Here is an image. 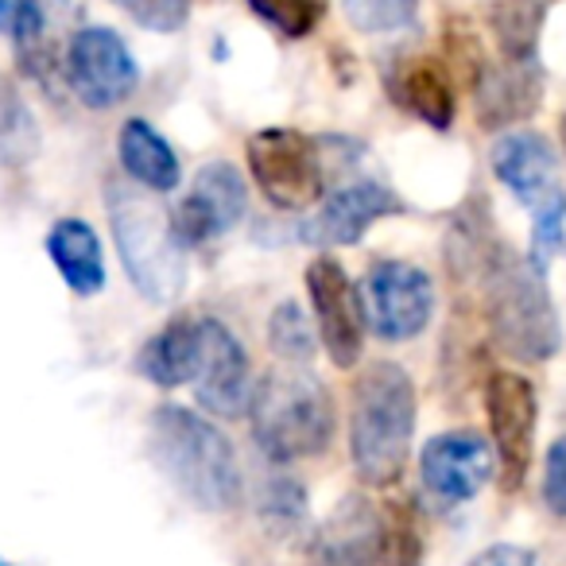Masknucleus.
Instances as JSON below:
<instances>
[{"instance_id": "1", "label": "nucleus", "mask_w": 566, "mask_h": 566, "mask_svg": "<svg viewBox=\"0 0 566 566\" xmlns=\"http://www.w3.org/2000/svg\"><path fill=\"white\" fill-rule=\"evenodd\" d=\"M148 454L175 493L202 512L241 509L244 478L237 450L206 416L182 403H159L148 419Z\"/></svg>"}, {"instance_id": "2", "label": "nucleus", "mask_w": 566, "mask_h": 566, "mask_svg": "<svg viewBox=\"0 0 566 566\" xmlns=\"http://www.w3.org/2000/svg\"><path fill=\"white\" fill-rule=\"evenodd\" d=\"M416 385L396 361H377L354 380L349 396V458L369 489L403 478L416 434Z\"/></svg>"}, {"instance_id": "3", "label": "nucleus", "mask_w": 566, "mask_h": 566, "mask_svg": "<svg viewBox=\"0 0 566 566\" xmlns=\"http://www.w3.org/2000/svg\"><path fill=\"white\" fill-rule=\"evenodd\" d=\"M478 303L496 349L512 361H551L563 346V326L543 268L504 241L481 272Z\"/></svg>"}, {"instance_id": "4", "label": "nucleus", "mask_w": 566, "mask_h": 566, "mask_svg": "<svg viewBox=\"0 0 566 566\" xmlns=\"http://www.w3.org/2000/svg\"><path fill=\"white\" fill-rule=\"evenodd\" d=\"M113 241L125 275L148 303H175L187 287V244L175 218L151 198V190L109 182L105 187Z\"/></svg>"}, {"instance_id": "5", "label": "nucleus", "mask_w": 566, "mask_h": 566, "mask_svg": "<svg viewBox=\"0 0 566 566\" xmlns=\"http://www.w3.org/2000/svg\"><path fill=\"white\" fill-rule=\"evenodd\" d=\"M252 439L272 462L315 458L334 439V403L315 373L303 365L272 369L249 400Z\"/></svg>"}, {"instance_id": "6", "label": "nucleus", "mask_w": 566, "mask_h": 566, "mask_svg": "<svg viewBox=\"0 0 566 566\" xmlns=\"http://www.w3.org/2000/svg\"><path fill=\"white\" fill-rule=\"evenodd\" d=\"M493 175L532 210V260L547 264L563 249L566 233V190L558 179V156L539 133H509L489 151Z\"/></svg>"}, {"instance_id": "7", "label": "nucleus", "mask_w": 566, "mask_h": 566, "mask_svg": "<svg viewBox=\"0 0 566 566\" xmlns=\"http://www.w3.org/2000/svg\"><path fill=\"white\" fill-rule=\"evenodd\" d=\"M252 182L275 210H307L323 198L318 144L300 128H260L244 144Z\"/></svg>"}, {"instance_id": "8", "label": "nucleus", "mask_w": 566, "mask_h": 566, "mask_svg": "<svg viewBox=\"0 0 566 566\" xmlns=\"http://www.w3.org/2000/svg\"><path fill=\"white\" fill-rule=\"evenodd\" d=\"M361 318L385 342H411L431 326L434 280L408 260H377L361 280Z\"/></svg>"}, {"instance_id": "9", "label": "nucleus", "mask_w": 566, "mask_h": 566, "mask_svg": "<svg viewBox=\"0 0 566 566\" xmlns=\"http://www.w3.org/2000/svg\"><path fill=\"white\" fill-rule=\"evenodd\" d=\"M489 416V434H493V458L501 462L504 493H516L532 470L535 423H539V396L535 385L520 373L496 369L485 377L481 388Z\"/></svg>"}, {"instance_id": "10", "label": "nucleus", "mask_w": 566, "mask_h": 566, "mask_svg": "<svg viewBox=\"0 0 566 566\" xmlns=\"http://www.w3.org/2000/svg\"><path fill=\"white\" fill-rule=\"evenodd\" d=\"M66 82L86 109H113L136 94V59L113 28H82L66 48Z\"/></svg>"}, {"instance_id": "11", "label": "nucleus", "mask_w": 566, "mask_h": 566, "mask_svg": "<svg viewBox=\"0 0 566 566\" xmlns=\"http://www.w3.org/2000/svg\"><path fill=\"white\" fill-rule=\"evenodd\" d=\"M303 283H307L311 315H315V331L326 357L338 369H354L365 349V318L346 268L334 256H315L303 272Z\"/></svg>"}, {"instance_id": "12", "label": "nucleus", "mask_w": 566, "mask_h": 566, "mask_svg": "<svg viewBox=\"0 0 566 566\" xmlns=\"http://www.w3.org/2000/svg\"><path fill=\"white\" fill-rule=\"evenodd\" d=\"M195 396L210 416L237 419L249 411L252 369L241 338L218 318H202V354L195 369Z\"/></svg>"}, {"instance_id": "13", "label": "nucleus", "mask_w": 566, "mask_h": 566, "mask_svg": "<svg viewBox=\"0 0 566 566\" xmlns=\"http://www.w3.org/2000/svg\"><path fill=\"white\" fill-rule=\"evenodd\" d=\"M385 563V512L369 496H342L307 547V566Z\"/></svg>"}, {"instance_id": "14", "label": "nucleus", "mask_w": 566, "mask_h": 566, "mask_svg": "<svg viewBox=\"0 0 566 566\" xmlns=\"http://www.w3.org/2000/svg\"><path fill=\"white\" fill-rule=\"evenodd\" d=\"M493 447L478 431L434 434L419 454L427 493L439 504H465L493 478Z\"/></svg>"}, {"instance_id": "15", "label": "nucleus", "mask_w": 566, "mask_h": 566, "mask_svg": "<svg viewBox=\"0 0 566 566\" xmlns=\"http://www.w3.org/2000/svg\"><path fill=\"white\" fill-rule=\"evenodd\" d=\"M244 210H249V187L241 171L226 159H213L190 182V195L175 213V229L182 244H206L213 237H226L244 218Z\"/></svg>"}, {"instance_id": "16", "label": "nucleus", "mask_w": 566, "mask_h": 566, "mask_svg": "<svg viewBox=\"0 0 566 566\" xmlns=\"http://www.w3.org/2000/svg\"><path fill=\"white\" fill-rule=\"evenodd\" d=\"M403 213V202L388 187L373 179L349 182V187L334 190L323 206H318L315 218L303 221V241L323 244V249H342V244H357L369 226L385 218Z\"/></svg>"}, {"instance_id": "17", "label": "nucleus", "mask_w": 566, "mask_h": 566, "mask_svg": "<svg viewBox=\"0 0 566 566\" xmlns=\"http://www.w3.org/2000/svg\"><path fill=\"white\" fill-rule=\"evenodd\" d=\"M543 102V74L532 63H501L485 66L473 86V109H478V125L489 133H501L509 125L527 120Z\"/></svg>"}, {"instance_id": "18", "label": "nucleus", "mask_w": 566, "mask_h": 566, "mask_svg": "<svg viewBox=\"0 0 566 566\" xmlns=\"http://www.w3.org/2000/svg\"><path fill=\"white\" fill-rule=\"evenodd\" d=\"M388 90H392L396 105L408 113H416L423 125L447 133L454 125V78H450L447 63L431 55H416L408 63H400L388 78Z\"/></svg>"}, {"instance_id": "19", "label": "nucleus", "mask_w": 566, "mask_h": 566, "mask_svg": "<svg viewBox=\"0 0 566 566\" xmlns=\"http://www.w3.org/2000/svg\"><path fill=\"white\" fill-rule=\"evenodd\" d=\"M198 354H202V318L175 315L140 346L136 373L156 388H182L195 380Z\"/></svg>"}, {"instance_id": "20", "label": "nucleus", "mask_w": 566, "mask_h": 566, "mask_svg": "<svg viewBox=\"0 0 566 566\" xmlns=\"http://www.w3.org/2000/svg\"><path fill=\"white\" fill-rule=\"evenodd\" d=\"M48 256L63 283L78 300H94L105 287V260L102 241H97L94 226L82 218H59L48 233Z\"/></svg>"}, {"instance_id": "21", "label": "nucleus", "mask_w": 566, "mask_h": 566, "mask_svg": "<svg viewBox=\"0 0 566 566\" xmlns=\"http://www.w3.org/2000/svg\"><path fill=\"white\" fill-rule=\"evenodd\" d=\"M117 159L125 167V175L136 187L151 190V195H167L182 182L179 156L171 151V144L156 133L144 117H128L117 133Z\"/></svg>"}, {"instance_id": "22", "label": "nucleus", "mask_w": 566, "mask_h": 566, "mask_svg": "<svg viewBox=\"0 0 566 566\" xmlns=\"http://www.w3.org/2000/svg\"><path fill=\"white\" fill-rule=\"evenodd\" d=\"M547 24V0H496L489 4V28L504 63H532Z\"/></svg>"}, {"instance_id": "23", "label": "nucleus", "mask_w": 566, "mask_h": 566, "mask_svg": "<svg viewBox=\"0 0 566 566\" xmlns=\"http://www.w3.org/2000/svg\"><path fill=\"white\" fill-rule=\"evenodd\" d=\"M40 156V125L17 82L0 71V167H28Z\"/></svg>"}, {"instance_id": "24", "label": "nucleus", "mask_w": 566, "mask_h": 566, "mask_svg": "<svg viewBox=\"0 0 566 566\" xmlns=\"http://www.w3.org/2000/svg\"><path fill=\"white\" fill-rule=\"evenodd\" d=\"M268 346L283 365H307L315 357V326L300 311V303H280L268 318Z\"/></svg>"}, {"instance_id": "25", "label": "nucleus", "mask_w": 566, "mask_h": 566, "mask_svg": "<svg viewBox=\"0 0 566 566\" xmlns=\"http://www.w3.org/2000/svg\"><path fill=\"white\" fill-rule=\"evenodd\" d=\"M385 566H423V524L416 501H392L385 509Z\"/></svg>"}, {"instance_id": "26", "label": "nucleus", "mask_w": 566, "mask_h": 566, "mask_svg": "<svg viewBox=\"0 0 566 566\" xmlns=\"http://www.w3.org/2000/svg\"><path fill=\"white\" fill-rule=\"evenodd\" d=\"M419 0H342V17L365 35L400 32L416 20Z\"/></svg>"}, {"instance_id": "27", "label": "nucleus", "mask_w": 566, "mask_h": 566, "mask_svg": "<svg viewBox=\"0 0 566 566\" xmlns=\"http://www.w3.org/2000/svg\"><path fill=\"white\" fill-rule=\"evenodd\" d=\"M43 28H48L43 0H0V32H9L24 59L43 51Z\"/></svg>"}, {"instance_id": "28", "label": "nucleus", "mask_w": 566, "mask_h": 566, "mask_svg": "<svg viewBox=\"0 0 566 566\" xmlns=\"http://www.w3.org/2000/svg\"><path fill=\"white\" fill-rule=\"evenodd\" d=\"M249 9L275 32L303 40L315 32L318 17H323V0H249Z\"/></svg>"}, {"instance_id": "29", "label": "nucleus", "mask_w": 566, "mask_h": 566, "mask_svg": "<svg viewBox=\"0 0 566 566\" xmlns=\"http://www.w3.org/2000/svg\"><path fill=\"white\" fill-rule=\"evenodd\" d=\"M264 520L275 527V532H292L295 524H303L307 520V489L300 485L295 478H287V473H280V478L268 481L264 489Z\"/></svg>"}, {"instance_id": "30", "label": "nucleus", "mask_w": 566, "mask_h": 566, "mask_svg": "<svg viewBox=\"0 0 566 566\" xmlns=\"http://www.w3.org/2000/svg\"><path fill=\"white\" fill-rule=\"evenodd\" d=\"M133 24H140L144 32L175 35L187 28L190 20V0H113Z\"/></svg>"}, {"instance_id": "31", "label": "nucleus", "mask_w": 566, "mask_h": 566, "mask_svg": "<svg viewBox=\"0 0 566 566\" xmlns=\"http://www.w3.org/2000/svg\"><path fill=\"white\" fill-rule=\"evenodd\" d=\"M543 504L566 520V434H558L543 458Z\"/></svg>"}, {"instance_id": "32", "label": "nucleus", "mask_w": 566, "mask_h": 566, "mask_svg": "<svg viewBox=\"0 0 566 566\" xmlns=\"http://www.w3.org/2000/svg\"><path fill=\"white\" fill-rule=\"evenodd\" d=\"M465 566H543V558L532 547H520V543H493Z\"/></svg>"}, {"instance_id": "33", "label": "nucleus", "mask_w": 566, "mask_h": 566, "mask_svg": "<svg viewBox=\"0 0 566 566\" xmlns=\"http://www.w3.org/2000/svg\"><path fill=\"white\" fill-rule=\"evenodd\" d=\"M558 144H563V156H566V113L558 117Z\"/></svg>"}, {"instance_id": "34", "label": "nucleus", "mask_w": 566, "mask_h": 566, "mask_svg": "<svg viewBox=\"0 0 566 566\" xmlns=\"http://www.w3.org/2000/svg\"><path fill=\"white\" fill-rule=\"evenodd\" d=\"M0 566H4V558H0Z\"/></svg>"}]
</instances>
